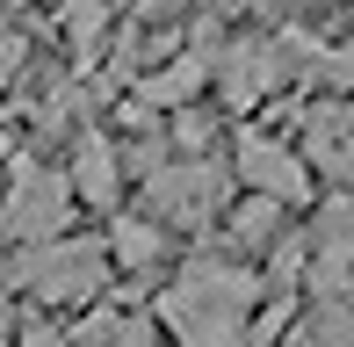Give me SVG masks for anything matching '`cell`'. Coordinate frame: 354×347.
<instances>
[{"label": "cell", "mask_w": 354, "mask_h": 347, "mask_svg": "<svg viewBox=\"0 0 354 347\" xmlns=\"http://www.w3.org/2000/svg\"><path fill=\"white\" fill-rule=\"evenodd\" d=\"M253 311H261V275L210 246H196L152 297V326L174 347H246Z\"/></svg>", "instance_id": "1"}, {"label": "cell", "mask_w": 354, "mask_h": 347, "mask_svg": "<svg viewBox=\"0 0 354 347\" xmlns=\"http://www.w3.org/2000/svg\"><path fill=\"white\" fill-rule=\"evenodd\" d=\"M109 275H116V268H109L102 232H66V239L22 246L0 282L29 290L37 304H51V311H80V304H102V297H109Z\"/></svg>", "instance_id": "2"}, {"label": "cell", "mask_w": 354, "mask_h": 347, "mask_svg": "<svg viewBox=\"0 0 354 347\" xmlns=\"http://www.w3.org/2000/svg\"><path fill=\"white\" fill-rule=\"evenodd\" d=\"M311 51H318V44L304 37V29H275V37H232V44H217L210 80H217V94H224V109H261V102H275L289 80H304Z\"/></svg>", "instance_id": "3"}, {"label": "cell", "mask_w": 354, "mask_h": 347, "mask_svg": "<svg viewBox=\"0 0 354 347\" xmlns=\"http://www.w3.org/2000/svg\"><path fill=\"white\" fill-rule=\"evenodd\" d=\"M232 210V167L217 160V152H203V160H167L159 174H145V210L159 232H210L217 217Z\"/></svg>", "instance_id": "4"}, {"label": "cell", "mask_w": 354, "mask_h": 347, "mask_svg": "<svg viewBox=\"0 0 354 347\" xmlns=\"http://www.w3.org/2000/svg\"><path fill=\"white\" fill-rule=\"evenodd\" d=\"M224 167H232V188L275 203V210H311V203H318V181H311V167H304V152L289 145V138L261 131V123H239Z\"/></svg>", "instance_id": "5"}, {"label": "cell", "mask_w": 354, "mask_h": 347, "mask_svg": "<svg viewBox=\"0 0 354 347\" xmlns=\"http://www.w3.org/2000/svg\"><path fill=\"white\" fill-rule=\"evenodd\" d=\"M73 225V181L66 167H44V160H22L0 196V232L15 246H44V239H66Z\"/></svg>", "instance_id": "6"}, {"label": "cell", "mask_w": 354, "mask_h": 347, "mask_svg": "<svg viewBox=\"0 0 354 347\" xmlns=\"http://www.w3.org/2000/svg\"><path fill=\"white\" fill-rule=\"evenodd\" d=\"M304 246H311L304 297H311V304L354 297V196H318L311 225H304Z\"/></svg>", "instance_id": "7"}, {"label": "cell", "mask_w": 354, "mask_h": 347, "mask_svg": "<svg viewBox=\"0 0 354 347\" xmlns=\"http://www.w3.org/2000/svg\"><path fill=\"white\" fill-rule=\"evenodd\" d=\"M297 152L311 167V181H333V196H354V102L318 94L297 123Z\"/></svg>", "instance_id": "8"}, {"label": "cell", "mask_w": 354, "mask_h": 347, "mask_svg": "<svg viewBox=\"0 0 354 347\" xmlns=\"http://www.w3.org/2000/svg\"><path fill=\"white\" fill-rule=\"evenodd\" d=\"M66 181H73V203H87V210H116V196H123V160H116V138H109V131H80Z\"/></svg>", "instance_id": "9"}, {"label": "cell", "mask_w": 354, "mask_h": 347, "mask_svg": "<svg viewBox=\"0 0 354 347\" xmlns=\"http://www.w3.org/2000/svg\"><path fill=\"white\" fill-rule=\"evenodd\" d=\"M217 225H224V239H232V261L261 268V254L289 232V210H275V203H261V196H232V210H224Z\"/></svg>", "instance_id": "10"}, {"label": "cell", "mask_w": 354, "mask_h": 347, "mask_svg": "<svg viewBox=\"0 0 354 347\" xmlns=\"http://www.w3.org/2000/svg\"><path fill=\"white\" fill-rule=\"evenodd\" d=\"M102 246H109V268H116V275H152L174 239L152 225V217H116V225L102 232Z\"/></svg>", "instance_id": "11"}, {"label": "cell", "mask_w": 354, "mask_h": 347, "mask_svg": "<svg viewBox=\"0 0 354 347\" xmlns=\"http://www.w3.org/2000/svg\"><path fill=\"white\" fill-rule=\"evenodd\" d=\"M282 347H354V304H297Z\"/></svg>", "instance_id": "12"}, {"label": "cell", "mask_w": 354, "mask_h": 347, "mask_svg": "<svg viewBox=\"0 0 354 347\" xmlns=\"http://www.w3.org/2000/svg\"><path fill=\"white\" fill-rule=\"evenodd\" d=\"M304 80H311V87H326L333 102H354V37L318 44V51H311V66H304Z\"/></svg>", "instance_id": "13"}, {"label": "cell", "mask_w": 354, "mask_h": 347, "mask_svg": "<svg viewBox=\"0 0 354 347\" xmlns=\"http://www.w3.org/2000/svg\"><path fill=\"white\" fill-rule=\"evenodd\" d=\"M109 15H116V0H58V29H66V44L80 58L102 44V29H109Z\"/></svg>", "instance_id": "14"}, {"label": "cell", "mask_w": 354, "mask_h": 347, "mask_svg": "<svg viewBox=\"0 0 354 347\" xmlns=\"http://www.w3.org/2000/svg\"><path fill=\"white\" fill-rule=\"evenodd\" d=\"M15 347H73V333L51 319H29V326H15Z\"/></svg>", "instance_id": "15"}, {"label": "cell", "mask_w": 354, "mask_h": 347, "mask_svg": "<svg viewBox=\"0 0 354 347\" xmlns=\"http://www.w3.org/2000/svg\"><path fill=\"white\" fill-rule=\"evenodd\" d=\"M15 66H22V37H0V87L15 80Z\"/></svg>", "instance_id": "16"}, {"label": "cell", "mask_w": 354, "mask_h": 347, "mask_svg": "<svg viewBox=\"0 0 354 347\" xmlns=\"http://www.w3.org/2000/svg\"><path fill=\"white\" fill-rule=\"evenodd\" d=\"M0 347H15V311H8V282H0Z\"/></svg>", "instance_id": "17"}, {"label": "cell", "mask_w": 354, "mask_h": 347, "mask_svg": "<svg viewBox=\"0 0 354 347\" xmlns=\"http://www.w3.org/2000/svg\"><path fill=\"white\" fill-rule=\"evenodd\" d=\"M181 0H138V15H174Z\"/></svg>", "instance_id": "18"}, {"label": "cell", "mask_w": 354, "mask_h": 347, "mask_svg": "<svg viewBox=\"0 0 354 347\" xmlns=\"http://www.w3.org/2000/svg\"><path fill=\"white\" fill-rule=\"evenodd\" d=\"M0 8H15V0H0Z\"/></svg>", "instance_id": "19"}, {"label": "cell", "mask_w": 354, "mask_h": 347, "mask_svg": "<svg viewBox=\"0 0 354 347\" xmlns=\"http://www.w3.org/2000/svg\"><path fill=\"white\" fill-rule=\"evenodd\" d=\"M347 304H354V297H347Z\"/></svg>", "instance_id": "20"}]
</instances>
